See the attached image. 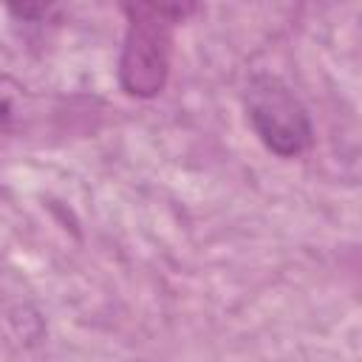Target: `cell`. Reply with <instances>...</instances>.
I'll return each instance as SVG.
<instances>
[{"label": "cell", "instance_id": "obj_1", "mask_svg": "<svg viewBox=\"0 0 362 362\" xmlns=\"http://www.w3.org/2000/svg\"><path fill=\"white\" fill-rule=\"evenodd\" d=\"M195 6L181 3H127V34L119 59V82L124 93L150 99L164 90L173 57V31Z\"/></svg>", "mask_w": 362, "mask_h": 362}, {"label": "cell", "instance_id": "obj_2", "mask_svg": "<svg viewBox=\"0 0 362 362\" xmlns=\"http://www.w3.org/2000/svg\"><path fill=\"white\" fill-rule=\"evenodd\" d=\"M246 119L255 136L280 158H294L311 147V119L305 105L277 76L260 74L246 85Z\"/></svg>", "mask_w": 362, "mask_h": 362}, {"label": "cell", "instance_id": "obj_3", "mask_svg": "<svg viewBox=\"0 0 362 362\" xmlns=\"http://www.w3.org/2000/svg\"><path fill=\"white\" fill-rule=\"evenodd\" d=\"M17 96H20V85L8 76H0V130L11 127L14 116H17Z\"/></svg>", "mask_w": 362, "mask_h": 362}]
</instances>
